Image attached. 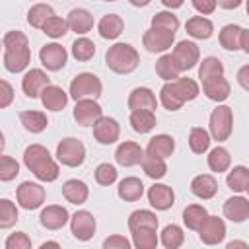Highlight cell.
<instances>
[{"label": "cell", "mask_w": 249, "mask_h": 249, "mask_svg": "<svg viewBox=\"0 0 249 249\" xmlns=\"http://www.w3.org/2000/svg\"><path fill=\"white\" fill-rule=\"evenodd\" d=\"M4 45V66L10 72H21L31 60L27 37L21 31H8L2 39Z\"/></svg>", "instance_id": "cell-1"}, {"label": "cell", "mask_w": 249, "mask_h": 249, "mask_svg": "<svg viewBox=\"0 0 249 249\" xmlns=\"http://www.w3.org/2000/svg\"><path fill=\"white\" fill-rule=\"evenodd\" d=\"M23 163L27 165V169L41 181H54L58 177V165L56 161L51 158L49 150L41 144H31L25 148L23 152Z\"/></svg>", "instance_id": "cell-2"}, {"label": "cell", "mask_w": 249, "mask_h": 249, "mask_svg": "<svg viewBox=\"0 0 249 249\" xmlns=\"http://www.w3.org/2000/svg\"><path fill=\"white\" fill-rule=\"evenodd\" d=\"M105 62L117 74H130L132 70H136V66L140 62V56H138V51L132 45L115 43L105 53Z\"/></svg>", "instance_id": "cell-3"}, {"label": "cell", "mask_w": 249, "mask_h": 249, "mask_svg": "<svg viewBox=\"0 0 249 249\" xmlns=\"http://www.w3.org/2000/svg\"><path fill=\"white\" fill-rule=\"evenodd\" d=\"M101 89H103L101 80L95 74H89V72H82L70 82V95L76 101H82V99H88V97L95 99V97L101 95Z\"/></svg>", "instance_id": "cell-4"}, {"label": "cell", "mask_w": 249, "mask_h": 249, "mask_svg": "<svg viewBox=\"0 0 249 249\" xmlns=\"http://www.w3.org/2000/svg\"><path fill=\"white\" fill-rule=\"evenodd\" d=\"M56 158L62 165L78 167L86 160V148L78 138H64L56 146Z\"/></svg>", "instance_id": "cell-5"}, {"label": "cell", "mask_w": 249, "mask_h": 249, "mask_svg": "<svg viewBox=\"0 0 249 249\" xmlns=\"http://www.w3.org/2000/svg\"><path fill=\"white\" fill-rule=\"evenodd\" d=\"M231 124H233L231 107L220 105L212 111V115H210V134H212L214 140H218V142L228 140L230 134H231Z\"/></svg>", "instance_id": "cell-6"}, {"label": "cell", "mask_w": 249, "mask_h": 249, "mask_svg": "<svg viewBox=\"0 0 249 249\" xmlns=\"http://www.w3.org/2000/svg\"><path fill=\"white\" fill-rule=\"evenodd\" d=\"M18 202L21 208L25 210H35L39 208L43 202H45V189L37 183H31V181H23L19 187H18Z\"/></svg>", "instance_id": "cell-7"}, {"label": "cell", "mask_w": 249, "mask_h": 249, "mask_svg": "<svg viewBox=\"0 0 249 249\" xmlns=\"http://www.w3.org/2000/svg\"><path fill=\"white\" fill-rule=\"evenodd\" d=\"M39 58H41V64L47 68V70H60L64 64H66V58H68V53L62 45L58 43H49L45 47H41L39 51Z\"/></svg>", "instance_id": "cell-8"}, {"label": "cell", "mask_w": 249, "mask_h": 249, "mask_svg": "<svg viewBox=\"0 0 249 249\" xmlns=\"http://www.w3.org/2000/svg\"><path fill=\"white\" fill-rule=\"evenodd\" d=\"M51 86V78L43 72V70H39V68H31L25 76H23V80H21V89H23V93L27 95V97H39L47 88Z\"/></svg>", "instance_id": "cell-9"}, {"label": "cell", "mask_w": 249, "mask_h": 249, "mask_svg": "<svg viewBox=\"0 0 249 249\" xmlns=\"http://www.w3.org/2000/svg\"><path fill=\"white\" fill-rule=\"evenodd\" d=\"M70 230L76 239L88 241L95 233V218L88 210H78L70 220Z\"/></svg>", "instance_id": "cell-10"}, {"label": "cell", "mask_w": 249, "mask_h": 249, "mask_svg": "<svg viewBox=\"0 0 249 249\" xmlns=\"http://www.w3.org/2000/svg\"><path fill=\"white\" fill-rule=\"evenodd\" d=\"M74 119H76V123L82 124V126H93V124L101 119V107H99V103L93 101V99L76 101Z\"/></svg>", "instance_id": "cell-11"}, {"label": "cell", "mask_w": 249, "mask_h": 249, "mask_svg": "<svg viewBox=\"0 0 249 249\" xmlns=\"http://www.w3.org/2000/svg\"><path fill=\"white\" fill-rule=\"evenodd\" d=\"M198 47L193 41H179L173 49V58L179 66V70H191L198 62Z\"/></svg>", "instance_id": "cell-12"}, {"label": "cell", "mask_w": 249, "mask_h": 249, "mask_svg": "<svg viewBox=\"0 0 249 249\" xmlns=\"http://www.w3.org/2000/svg\"><path fill=\"white\" fill-rule=\"evenodd\" d=\"M173 39H175V33L152 27V29H148L144 33L142 43H144L146 51H150V53H163V51H167L173 45Z\"/></svg>", "instance_id": "cell-13"}, {"label": "cell", "mask_w": 249, "mask_h": 249, "mask_svg": "<svg viewBox=\"0 0 249 249\" xmlns=\"http://www.w3.org/2000/svg\"><path fill=\"white\" fill-rule=\"evenodd\" d=\"M200 241L206 245H216L226 237V224L222 218L218 216H208L206 222L202 224V228L198 230Z\"/></svg>", "instance_id": "cell-14"}, {"label": "cell", "mask_w": 249, "mask_h": 249, "mask_svg": "<svg viewBox=\"0 0 249 249\" xmlns=\"http://www.w3.org/2000/svg\"><path fill=\"white\" fill-rule=\"evenodd\" d=\"M119 134H121V126L111 117H101L93 124V136L99 144H113L119 140Z\"/></svg>", "instance_id": "cell-15"}, {"label": "cell", "mask_w": 249, "mask_h": 249, "mask_svg": "<svg viewBox=\"0 0 249 249\" xmlns=\"http://www.w3.org/2000/svg\"><path fill=\"white\" fill-rule=\"evenodd\" d=\"M158 107V99L150 88H136L128 95V109L130 111H152Z\"/></svg>", "instance_id": "cell-16"}, {"label": "cell", "mask_w": 249, "mask_h": 249, "mask_svg": "<svg viewBox=\"0 0 249 249\" xmlns=\"http://www.w3.org/2000/svg\"><path fill=\"white\" fill-rule=\"evenodd\" d=\"M115 160H117L119 165L130 167V165L142 163V160H144V150H142L136 142H123V144H119V148H117V152H115Z\"/></svg>", "instance_id": "cell-17"}, {"label": "cell", "mask_w": 249, "mask_h": 249, "mask_svg": "<svg viewBox=\"0 0 249 249\" xmlns=\"http://www.w3.org/2000/svg\"><path fill=\"white\" fill-rule=\"evenodd\" d=\"M148 200L156 210H167L175 202V193L169 185H152L148 189Z\"/></svg>", "instance_id": "cell-18"}, {"label": "cell", "mask_w": 249, "mask_h": 249, "mask_svg": "<svg viewBox=\"0 0 249 249\" xmlns=\"http://www.w3.org/2000/svg\"><path fill=\"white\" fill-rule=\"evenodd\" d=\"M68 210L64 206H58V204H53V206H47L43 208L41 216H39V222L43 228L47 230H60L66 222H68Z\"/></svg>", "instance_id": "cell-19"}, {"label": "cell", "mask_w": 249, "mask_h": 249, "mask_svg": "<svg viewBox=\"0 0 249 249\" xmlns=\"http://www.w3.org/2000/svg\"><path fill=\"white\" fill-rule=\"evenodd\" d=\"M224 216L235 224H241L249 218V200L243 196H231L224 204Z\"/></svg>", "instance_id": "cell-20"}, {"label": "cell", "mask_w": 249, "mask_h": 249, "mask_svg": "<svg viewBox=\"0 0 249 249\" xmlns=\"http://www.w3.org/2000/svg\"><path fill=\"white\" fill-rule=\"evenodd\" d=\"M124 29V21L121 16L117 14H107L99 19V25H97V31L103 39H117Z\"/></svg>", "instance_id": "cell-21"}, {"label": "cell", "mask_w": 249, "mask_h": 249, "mask_svg": "<svg viewBox=\"0 0 249 249\" xmlns=\"http://www.w3.org/2000/svg\"><path fill=\"white\" fill-rule=\"evenodd\" d=\"M202 91L212 101H224L230 97V82L226 78H212L208 82H202Z\"/></svg>", "instance_id": "cell-22"}, {"label": "cell", "mask_w": 249, "mask_h": 249, "mask_svg": "<svg viewBox=\"0 0 249 249\" xmlns=\"http://www.w3.org/2000/svg\"><path fill=\"white\" fill-rule=\"evenodd\" d=\"M41 101H43V107L49 109V111H60L66 107V101H68V95L62 88L58 86H49L43 93H41Z\"/></svg>", "instance_id": "cell-23"}, {"label": "cell", "mask_w": 249, "mask_h": 249, "mask_svg": "<svg viewBox=\"0 0 249 249\" xmlns=\"http://www.w3.org/2000/svg\"><path fill=\"white\" fill-rule=\"evenodd\" d=\"M191 191H193L195 196L208 200V198H212V196L216 195L218 183H216V179H214L212 175H196V177L191 181Z\"/></svg>", "instance_id": "cell-24"}, {"label": "cell", "mask_w": 249, "mask_h": 249, "mask_svg": "<svg viewBox=\"0 0 249 249\" xmlns=\"http://www.w3.org/2000/svg\"><path fill=\"white\" fill-rule=\"evenodd\" d=\"M62 195L68 202L72 204H82L88 200V195H89V189L84 181H78V179H68L64 185H62Z\"/></svg>", "instance_id": "cell-25"}, {"label": "cell", "mask_w": 249, "mask_h": 249, "mask_svg": "<svg viewBox=\"0 0 249 249\" xmlns=\"http://www.w3.org/2000/svg\"><path fill=\"white\" fill-rule=\"evenodd\" d=\"M68 27L72 29V31H76V33H80V35H84V33H88L91 27H93V16L88 12V10H84V8H76V10H72L70 14H68Z\"/></svg>", "instance_id": "cell-26"}, {"label": "cell", "mask_w": 249, "mask_h": 249, "mask_svg": "<svg viewBox=\"0 0 249 249\" xmlns=\"http://www.w3.org/2000/svg\"><path fill=\"white\" fill-rule=\"evenodd\" d=\"M173 150H175V142L167 134H158V136L150 138V142H148V154L150 156H156L160 160L169 158L173 154Z\"/></svg>", "instance_id": "cell-27"}, {"label": "cell", "mask_w": 249, "mask_h": 249, "mask_svg": "<svg viewBox=\"0 0 249 249\" xmlns=\"http://www.w3.org/2000/svg\"><path fill=\"white\" fill-rule=\"evenodd\" d=\"M117 193L124 202H134L144 195V185L138 177H126L119 183Z\"/></svg>", "instance_id": "cell-28"}, {"label": "cell", "mask_w": 249, "mask_h": 249, "mask_svg": "<svg viewBox=\"0 0 249 249\" xmlns=\"http://www.w3.org/2000/svg\"><path fill=\"white\" fill-rule=\"evenodd\" d=\"M187 33L195 39H210L214 33V25L210 19L202 18V16H195L191 19H187Z\"/></svg>", "instance_id": "cell-29"}, {"label": "cell", "mask_w": 249, "mask_h": 249, "mask_svg": "<svg viewBox=\"0 0 249 249\" xmlns=\"http://www.w3.org/2000/svg\"><path fill=\"white\" fill-rule=\"evenodd\" d=\"M19 121L23 124V128L29 130V132H33V134L43 132L47 128V124H49L47 115L41 113V111H21L19 113Z\"/></svg>", "instance_id": "cell-30"}, {"label": "cell", "mask_w": 249, "mask_h": 249, "mask_svg": "<svg viewBox=\"0 0 249 249\" xmlns=\"http://www.w3.org/2000/svg\"><path fill=\"white\" fill-rule=\"evenodd\" d=\"M206 218H208V212H206V208L200 206V204H189V206L183 210V222H185V226H187L189 230L198 231V230L202 228V224L206 222Z\"/></svg>", "instance_id": "cell-31"}, {"label": "cell", "mask_w": 249, "mask_h": 249, "mask_svg": "<svg viewBox=\"0 0 249 249\" xmlns=\"http://www.w3.org/2000/svg\"><path fill=\"white\" fill-rule=\"evenodd\" d=\"M241 35H243V29L239 25H224L222 31H220V45L226 49V51H237L241 49Z\"/></svg>", "instance_id": "cell-32"}, {"label": "cell", "mask_w": 249, "mask_h": 249, "mask_svg": "<svg viewBox=\"0 0 249 249\" xmlns=\"http://www.w3.org/2000/svg\"><path fill=\"white\" fill-rule=\"evenodd\" d=\"M54 18V10L49 6V4H35L29 8L27 12V21L31 27H37V29H43V25Z\"/></svg>", "instance_id": "cell-33"}, {"label": "cell", "mask_w": 249, "mask_h": 249, "mask_svg": "<svg viewBox=\"0 0 249 249\" xmlns=\"http://www.w3.org/2000/svg\"><path fill=\"white\" fill-rule=\"evenodd\" d=\"M156 72H158L160 78H163V80H167V82H175V80L179 78V72H181V70H179V66H177L173 54H163V56H160L158 62H156Z\"/></svg>", "instance_id": "cell-34"}, {"label": "cell", "mask_w": 249, "mask_h": 249, "mask_svg": "<svg viewBox=\"0 0 249 249\" xmlns=\"http://www.w3.org/2000/svg\"><path fill=\"white\" fill-rule=\"evenodd\" d=\"M130 126L134 132H150L156 126V115L152 111H132L130 113Z\"/></svg>", "instance_id": "cell-35"}, {"label": "cell", "mask_w": 249, "mask_h": 249, "mask_svg": "<svg viewBox=\"0 0 249 249\" xmlns=\"http://www.w3.org/2000/svg\"><path fill=\"white\" fill-rule=\"evenodd\" d=\"M222 74H224V64H222L220 58H216V56H206V58H202L200 68H198V78H200L202 82H208V80H212V78H220Z\"/></svg>", "instance_id": "cell-36"}, {"label": "cell", "mask_w": 249, "mask_h": 249, "mask_svg": "<svg viewBox=\"0 0 249 249\" xmlns=\"http://www.w3.org/2000/svg\"><path fill=\"white\" fill-rule=\"evenodd\" d=\"M132 243L136 249H156L158 233L154 228H138L132 231Z\"/></svg>", "instance_id": "cell-37"}, {"label": "cell", "mask_w": 249, "mask_h": 249, "mask_svg": "<svg viewBox=\"0 0 249 249\" xmlns=\"http://www.w3.org/2000/svg\"><path fill=\"white\" fill-rule=\"evenodd\" d=\"M128 228L134 231L138 228H158V216L150 210H134L128 216Z\"/></svg>", "instance_id": "cell-38"}, {"label": "cell", "mask_w": 249, "mask_h": 249, "mask_svg": "<svg viewBox=\"0 0 249 249\" xmlns=\"http://www.w3.org/2000/svg\"><path fill=\"white\" fill-rule=\"evenodd\" d=\"M226 183H228V187H230L231 191H235V193L245 191L247 185H249V169L243 167V165H235V167L228 173Z\"/></svg>", "instance_id": "cell-39"}, {"label": "cell", "mask_w": 249, "mask_h": 249, "mask_svg": "<svg viewBox=\"0 0 249 249\" xmlns=\"http://www.w3.org/2000/svg\"><path fill=\"white\" fill-rule=\"evenodd\" d=\"M173 84V89L177 91L179 99L185 103V101H193L196 95H198V84L191 78H177Z\"/></svg>", "instance_id": "cell-40"}, {"label": "cell", "mask_w": 249, "mask_h": 249, "mask_svg": "<svg viewBox=\"0 0 249 249\" xmlns=\"http://www.w3.org/2000/svg\"><path fill=\"white\" fill-rule=\"evenodd\" d=\"M230 163H231V156H230V152L226 148L216 146L214 150H210V154H208V167L212 171H216V173L226 171L230 167Z\"/></svg>", "instance_id": "cell-41"}, {"label": "cell", "mask_w": 249, "mask_h": 249, "mask_svg": "<svg viewBox=\"0 0 249 249\" xmlns=\"http://www.w3.org/2000/svg\"><path fill=\"white\" fill-rule=\"evenodd\" d=\"M142 169L144 173L150 177V179H161L165 173H167V165L163 160L156 158V156H150L146 154L144 160H142Z\"/></svg>", "instance_id": "cell-42"}, {"label": "cell", "mask_w": 249, "mask_h": 249, "mask_svg": "<svg viewBox=\"0 0 249 249\" xmlns=\"http://www.w3.org/2000/svg\"><path fill=\"white\" fill-rule=\"evenodd\" d=\"M183 241H185V233H183V230L179 226L169 224V226L163 228V231H161V243H163L165 249H179L183 245Z\"/></svg>", "instance_id": "cell-43"}, {"label": "cell", "mask_w": 249, "mask_h": 249, "mask_svg": "<svg viewBox=\"0 0 249 249\" xmlns=\"http://www.w3.org/2000/svg\"><path fill=\"white\" fill-rule=\"evenodd\" d=\"M189 146H191V150L195 154H204L208 150V146H210L208 132L204 128H200V126H195L191 130V134H189Z\"/></svg>", "instance_id": "cell-44"}, {"label": "cell", "mask_w": 249, "mask_h": 249, "mask_svg": "<svg viewBox=\"0 0 249 249\" xmlns=\"http://www.w3.org/2000/svg\"><path fill=\"white\" fill-rule=\"evenodd\" d=\"M152 27L154 29H163V31H169V33H175L177 27H179V19L171 12H158L152 18Z\"/></svg>", "instance_id": "cell-45"}, {"label": "cell", "mask_w": 249, "mask_h": 249, "mask_svg": "<svg viewBox=\"0 0 249 249\" xmlns=\"http://www.w3.org/2000/svg\"><path fill=\"white\" fill-rule=\"evenodd\" d=\"M93 54H95V45H93V41L82 37V39H76V41L72 43V56H74L76 60L86 62V60H89Z\"/></svg>", "instance_id": "cell-46"}, {"label": "cell", "mask_w": 249, "mask_h": 249, "mask_svg": "<svg viewBox=\"0 0 249 249\" xmlns=\"http://www.w3.org/2000/svg\"><path fill=\"white\" fill-rule=\"evenodd\" d=\"M160 101H161V105H163L165 109H169V111H177V109L183 107V101L179 99V95H177V91L173 89V84H171V82H167V84L161 88V91H160Z\"/></svg>", "instance_id": "cell-47"}, {"label": "cell", "mask_w": 249, "mask_h": 249, "mask_svg": "<svg viewBox=\"0 0 249 249\" xmlns=\"http://www.w3.org/2000/svg\"><path fill=\"white\" fill-rule=\"evenodd\" d=\"M18 222V208L12 200L2 198L0 200V228H10Z\"/></svg>", "instance_id": "cell-48"}, {"label": "cell", "mask_w": 249, "mask_h": 249, "mask_svg": "<svg viewBox=\"0 0 249 249\" xmlns=\"http://www.w3.org/2000/svg\"><path fill=\"white\" fill-rule=\"evenodd\" d=\"M66 29H68V21L62 19V18H58V16L51 18V19L43 25V33L49 35V37H54V39L66 35Z\"/></svg>", "instance_id": "cell-49"}, {"label": "cell", "mask_w": 249, "mask_h": 249, "mask_svg": "<svg viewBox=\"0 0 249 249\" xmlns=\"http://www.w3.org/2000/svg\"><path fill=\"white\" fill-rule=\"evenodd\" d=\"M18 173H19L18 161L12 160L10 156H2V158H0V179H2V181H12Z\"/></svg>", "instance_id": "cell-50"}, {"label": "cell", "mask_w": 249, "mask_h": 249, "mask_svg": "<svg viewBox=\"0 0 249 249\" xmlns=\"http://www.w3.org/2000/svg\"><path fill=\"white\" fill-rule=\"evenodd\" d=\"M95 181L99 185H111L117 181V169L111 163H99L95 169Z\"/></svg>", "instance_id": "cell-51"}, {"label": "cell", "mask_w": 249, "mask_h": 249, "mask_svg": "<svg viewBox=\"0 0 249 249\" xmlns=\"http://www.w3.org/2000/svg\"><path fill=\"white\" fill-rule=\"evenodd\" d=\"M6 249H31V239L23 231H16L6 239Z\"/></svg>", "instance_id": "cell-52"}, {"label": "cell", "mask_w": 249, "mask_h": 249, "mask_svg": "<svg viewBox=\"0 0 249 249\" xmlns=\"http://www.w3.org/2000/svg\"><path fill=\"white\" fill-rule=\"evenodd\" d=\"M103 249H132L124 235H109L103 239Z\"/></svg>", "instance_id": "cell-53"}, {"label": "cell", "mask_w": 249, "mask_h": 249, "mask_svg": "<svg viewBox=\"0 0 249 249\" xmlns=\"http://www.w3.org/2000/svg\"><path fill=\"white\" fill-rule=\"evenodd\" d=\"M216 6H218L216 0H193V8L200 14H212Z\"/></svg>", "instance_id": "cell-54"}, {"label": "cell", "mask_w": 249, "mask_h": 249, "mask_svg": "<svg viewBox=\"0 0 249 249\" xmlns=\"http://www.w3.org/2000/svg\"><path fill=\"white\" fill-rule=\"evenodd\" d=\"M0 88H2V97H0V107L4 109V107H8L10 105V101H12V97H14V89H12V86L6 82V80H2L0 82Z\"/></svg>", "instance_id": "cell-55"}, {"label": "cell", "mask_w": 249, "mask_h": 249, "mask_svg": "<svg viewBox=\"0 0 249 249\" xmlns=\"http://www.w3.org/2000/svg\"><path fill=\"white\" fill-rule=\"evenodd\" d=\"M237 82H239V86H241L243 89L249 91V64H245V66L239 68V72H237Z\"/></svg>", "instance_id": "cell-56"}, {"label": "cell", "mask_w": 249, "mask_h": 249, "mask_svg": "<svg viewBox=\"0 0 249 249\" xmlns=\"http://www.w3.org/2000/svg\"><path fill=\"white\" fill-rule=\"evenodd\" d=\"M226 249H249V245L245 241H241V239H233V241H230L226 245Z\"/></svg>", "instance_id": "cell-57"}, {"label": "cell", "mask_w": 249, "mask_h": 249, "mask_svg": "<svg viewBox=\"0 0 249 249\" xmlns=\"http://www.w3.org/2000/svg\"><path fill=\"white\" fill-rule=\"evenodd\" d=\"M241 4V0H218V6H222V8H228V10H231V8H237Z\"/></svg>", "instance_id": "cell-58"}, {"label": "cell", "mask_w": 249, "mask_h": 249, "mask_svg": "<svg viewBox=\"0 0 249 249\" xmlns=\"http://www.w3.org/2000/svg\"><path fill=\"white\" fill-rule=\"evenodd\" d=\"M241 49L249 54V29H243V35H241Z\"/></svg>", "instance_id": "cell-59"}, {"label": "cell", "mask_w": 249, "mask_h": 249, "mask_svg": "<svg viewBox=\"0 0 249 249\" xmlns=\"http://www.w3.org/2000/svg\"><path fill=\"white\" fill-rule=\"evenodd\" d=\"M39 249H60V245H58L56 241H45Z\"/></svg>", "instance_id": "cell-60"}, {"label": "cell", "mask_w": 249, "mask_h": 249, "mask_svg": "<svg viewBox=\"0 0 249 249\" xmlns=\"http://www.w3.org/2000/svg\"><path fill=\"white\" fill-rule=\"evenodd\" d=\"M163 6H167V8H181V6H183V2H181V0H177V2H171V0H163Z\"/></svg>", "instance_id": "cell-61"}, {"label": "cell", "mask_w": 249, "mask_h": 249, "mask_svg": "<svg viewBox=\"0 0 249 249\" xmlns=\"http://www.w3.org/2000/svg\"><path fill=\"white\" fill-rule=\"evenodd\" d=\"M247 14H249V2H247Z\"/></svg>", "instance_id": "cell-62"}, {"label": "cell", "mask_w": 249, "mask_h": 249, "mask_svg": "<svg viewBox=\"0 0 249 249\" xmlns=\"http://www.w3.org/2000/svg\"><path fill=\"white\" fill-rule=\"evenodd\" d=\"M245 191H247V193H249V185H247V189H245Z\"/></svg>", "instance_id": "cell-63"}]
</instances>
